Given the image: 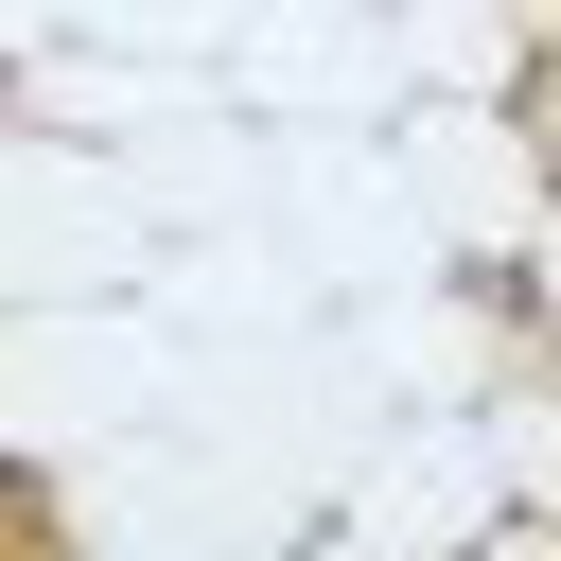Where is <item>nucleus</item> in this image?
I'll return each instance as SVG.
<instances>
[{
  "label": "nucleus",
  "instance_id": "f257e3e1",
  "mask_svg": "<svg viewBox=\"0 0 561 561\" xmlns=\"http://www.w3.org/2000/svg\"><path fill=\"white\" fill-rule=\"evenodd\" d=\"M0 508H18V473H0Z\"/></svg>",
  "mask_w": 561,
  "mask_h": 561
}]
</instances>
